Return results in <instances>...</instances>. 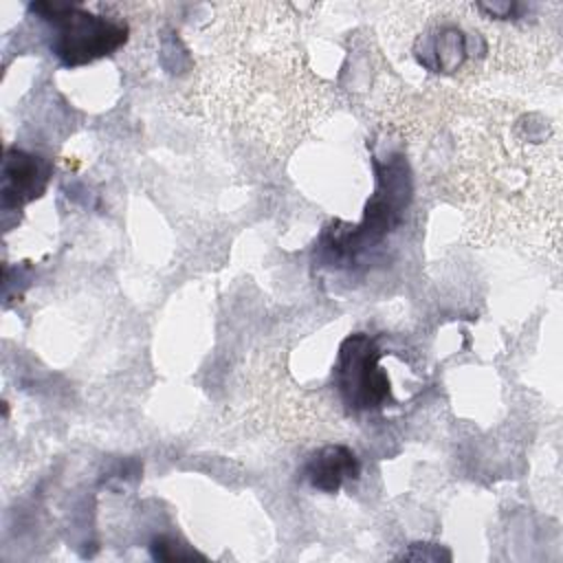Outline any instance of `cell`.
Listing matches in <instances>:
<instances>
[{
  "label": "cell",
  "instance_id": "obj_1",
  "mask_svg": "<svg viewBox=\"0 0 563 563\" xmlns=\"http://www.w3.org/2000/svg\"><path fill=\"white\" fill-rule=\"evenodd\" d=\"M31 11L53 24L51 51L68 68L114 53L128 40L125 22L70 2H35Z\"/></svg>",
  "mask_w": 563,
  "mask_h": 563
},
{
  "label": "cell",
  "instance_id": "obj_2",
  "mask_svg": "<svg viewBox=\"0 0 563 563\" xmlns=\"http://www.w3.org/2000/svg\"><path fill=\"white\" fill-rule=\"evenodd\" d=\"M332 378L341 400L354 411H374L396 402L391 376L385 367V350L365 332L350 334L341 343Z\"/></svg>",
  "mask_w": 563,
  "mask_h": 563
},
{
  "label": "cell",
  "instance_id": "obj_3",
  "mask_svg": "<svg viewBox=\"0 0 563 563\" xmlns=\"http://www.w3.org/2000/svg\"><path fill=\"white\" fill-rule=\"evenodd\" d=\"M471 55L466 33L455 24L431 26L416 44L418 62L433 73H455Z\"/></svg>",
  "mask_w": 563,
  "mask_h": 563
},
{
  "label": "cell",
  "instance_id": "obj_4",
  "mask_svg": "<svg viewBox=\"0 0 563 563\" xmlns=\"http://www.w3.org/2000/svg\"><path fill=\"white\" fill-rule=\"evenodd\" d=\"M358 473V457L343 444H328L317 449L303 466V477L312 488L321 493H336L345 482L356 479Z\"/></svg>",
  "mask_w": 563,
  "mask_h": 563
},
{
  "label": "cell",
  "instance_id": "obj_5",
  "mask_svg": "<svg viewBox=\"0 0 563 563\" xmlns=\"http://www.w3.org/2000/svg\"><path fill=\"white\" fill-rule=\"evenodd\" d=\"M46 183V167L22 150H7L2 165V205L4 209L35 198Z\"/></svg>",
  "mask_w": 563,
  "mask_h": 563
}]
</instances>
